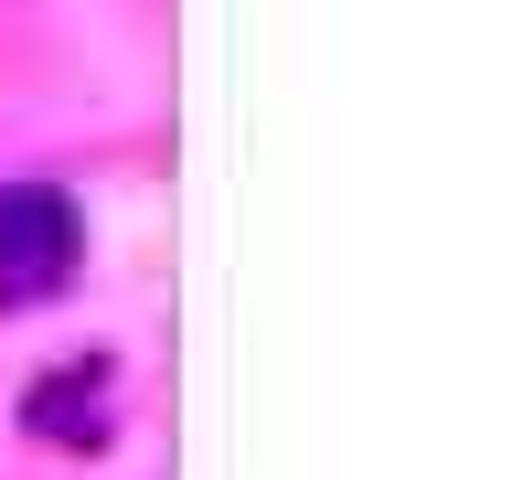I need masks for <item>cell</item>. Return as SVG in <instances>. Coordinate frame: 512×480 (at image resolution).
<instances>
[{
  "label": "cell",
  "mask_w": 512,
  "mask_h": 480,
  "mask_svg": "<svg viewBox=\"0 0 512 480\" xmlns=\"http://www.w3.org/2000/svg\"><path fill=\"white\" fill-rule=\"evenodd\" d=\"M22 427L43 448H96L107 438V363H54V374L22 395Z\"/></svg>",
  "instance_id": "7a4b0ae2"
},
{
  "label": "cell",
  "mask_w": 512,
  "mask_h": 480,
  "mask_svg": "<svg viewBox=\"0 0 512 480\" xmlns=\"http://www.w3.org/2000/svg\"><path fill=\"white\" fill-rule=\"evenodd\" d=\"M75 203L43 182H0V310H22V299H43V288L75 278Z\"/></svg>",
  "instance_id": "6da1fadb"
}]
</instances>
